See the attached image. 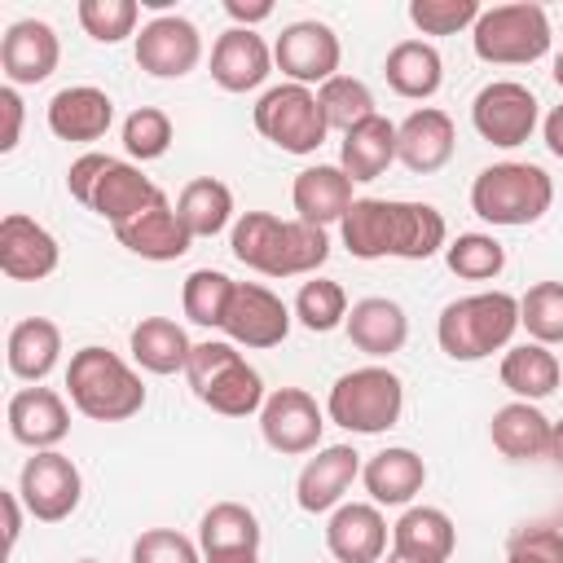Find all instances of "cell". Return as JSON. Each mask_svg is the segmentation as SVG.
Masks as SVG:
<instances>
[{"label": "cell", "mask_w": 563, "mask_h": 563, "mask_svg": "<svg viewBox=\"0 0 563 563\" xmlns=\"http://www.w3.org/2000/svg\"><path fill=\"white\" fill-rule=\"evenodd\" d=\"M339 238L356 260H431L449 246V224L431 202L356 198L339 220Z\"/></svg>", "instance_id": "1"}, {"label": "cell", "mask_w": 563, "mask_h": 563, "mask_svg": "<svg viewBox=\"0 0 563 563\" xmlns=\"http://www.w3.org/2000/svg\"><path fill=\"white\" fill-rule=\"evenodd\" d=\"M233 260L264 277H308L330 260V238L317 224L282 220L273 211H246L233 220Z\"/></svg>", "instance_id": "2"}, {"label": "cell", "mask_w": 563, "mask_h": 563, "mask_svg": "<svg viewBox=\"0 0 563 563\" xmlns=\"http://www.w3.org/2000/svg\"><path fill=\"white\" fill-rule=\"evenodd\" d=\"M66 391L70 405L92 422H128L145 409V383L141 374L110 347H79L66 365Z\"/></svg>", "instance_id": "3"}, {"label": "cell", "mask_w": 563, "mask_h": 563, "mask_svg": "<svg viewBox=\"0 0 563 563\" xmlns=\"http://www.w3.org/2000/svg\"><path fill=\"white\" fill-rule=\"evenodd\" d=\"M515 330H519V299L506 290L462 295V299L444 303V312L435 321L440 352L453 361H466V365L510 347Z\"/></svg>", "instance_id": "4"}, {"label": "cell", "mask_w": 563, "mask_h": 563, "mask_svg": "<svg viewBox=\"0 0 563 563\" xmlns=\"http://www.w3.org/2000/svg\"><path fill=\"white\" fill-rule=\"evenodd\" d=\"M554 202V180L537 163H493L471 180V211L497 229L537 224Z\"/></svg>", "instance_id": "5"}, {"label": "cell", "mask_w": 563, "mask_h": 563, "mask_svg": "<svg viewBox=\"0 0 563 563\" xmlns=\"http://www.w3.org/2000/svg\"><path fill=\"white\" fill-rule=\"evenodd\" d=\"M185 378L194 387V396L224 413V418H246V413H260L268 391H264V378L255 365H246V356L238 352V343L229 339H207V343H194V356L185 365Z\"/></svg>", "instance_id": "6"}, {"label": "cell", "mask_w": 563, "mask_h": 563, "mask_svg": "<svg viewBox=\"0 0 563 563\" xmlns=\"http://www.w3.org/2000/svg\"><path fill=\"white\" fill-rule=\"evenodd\" d=\"M405 409V383L387 365H361L334 378L325 396V418L339 422L352 435H378L400 422Z\"/></svg>", "instance_id": "7"}, {"label": "cell", "mask_w": 563, "mask_h": 563, "mask_svg": "<svg viewBox=\"0 0 563 563\" xmlns=\"http://www.w3.org/2000/svg\"><path fill=\"white\" fill-rule=\"evenodd\" d=\"M471 44L475 57L488 66H532L537 57L550 53V18L532 0L493 4L471 26Z\"/></svg>", "instance_id": "8"}, {"label": "cell", "mask_w": 563, "mask_h": 563, "mask_svg": "<svg viewBox=\"0 0 563 563\" xmlns=\"http://www.w3.org/2000/svg\"><path fill=\"white\" fill-rule=\"evenodd\" d=\"M251 119H255V132L264 141H273L282 154H299V158L317 154L325 132H330L317 92L303 84H277V88L260 92Z\"/></svg>", "instance_id": "9"}, {"label": "cell", "mask_w": 563, "mask_h": 563, "mask_svg": "<svg viewBox=\"0 0 563 563\" xmlns=\"http://www.w3.org/2000/svg\"><path fill=\"white\" fill-rule=\"evenodd\" d=\"M471 123H475V132H479L488 145L515 150V145H523V141L537 132V123H541V101H537V92H532L528 84H519V79H493V84H484V88L475 92V101H471Z\"/></svg>", "instance_id": "10"}, {"label": "cell", "mask_w": 563, "mask_h": 563, "mask_svg": "<svg viewBox=\"0 0 563 563\" xmlns=\"http://www.w3.org/2000/svg\"><path fill=\"white\" fill-rule=\"evenodd\" d=\"M18 497H22L31 519L62 523V519L75 515V506L84 497V475H79V466L66 453L40 449L35 457H26V466L18 475Z\"/></svg>", "instance_id": "11"}, {"label": "cell", "mask_w": 563, "mask_h": 563, "mask_svg": "<svg viewBox=\"0 0 563 563\" xmlns=\"http://www.w3.org/2000/svg\"><path fill=\"white\" fill-rule=\"evenodd\" d=\"M273 62L286 75V84H303V88H321L325 79L339 75L343 62V44L334 35V26L317 22V18H299L290 26H282L277 44H273Z\"/></svg>", "instance_id": "12"}, {"label": "cell", "mask_w": 563, "mask_h": 563, "mask_svg": "<svg viewBox=\"0 0 563 563\" xmlns=\"http://www.w3.org/2000/svg\"><path fill=\"white\" fill-rule=\"evenodd\" d=\"M321 431H325V413L303 387L268 391V400L260 409V435L273 453H286V457L312 453V449H321Z\"/></svg>", "instance_id": "13"}, {"label": "cell", "mask_w": 563, "mask_h": 563, "mask_svg": "<svg viewBox=\"0 0 563 563\" xmlns=\"http://www.w3.org/2000/svg\"><path fill=\"white\" fill-rule=\"evenodd\" d=\"M290 321H295V312L282 303V295H273L260 282H238L220 330L229 334V343L264 352V347H277L290 334Z\"/></svg>", "instance_id": "14"}, {"label": "cell", "mask_w": 563, "mask_h": 563, "mask_svg": "<svg viewBox=\"0 0 563 563\" xmlns=\"http://www.w3.org/2000/svg\"><path fill=\"white\" fill-rule=\"evenodd\" d=\"M136 66L154 79H180L202 62V35L180 13H158L136 31Z\"/></svg>", "instance_id": "15"}, {"label": "cell", "mask_w": 563, "mask_h": 563, "mask_svg": "<svg viewBox=\"0 0 563 563\" xmlns=\"http://www.w3.org/2000/svg\"><path fill=\"white\" fill-rule=\"evenodd\" d=\"M62 62V44H57V31L40 18H22L4 31L0 40V70L13 88H26V84H44Z\"/></svg>", "instance_id": "16"}, {"label": "cell", "mask_w": 563, "mask_h": 563, "mask_svg": "<svg viewBox=\"0 0 563 563\" xmlns=\"http://www.w3.org/2000/svg\"><path fill=\"white\" fill-rule=\"evenodd\" d=\"M457 150V128L444 110L422 106L413 114H405L396 123V158L413 172V176H431L440 172Z\"/></svg>", "instance_id": "17"}, {"label": "cell", "mask_w": 563, "mask_h": 563, "mask_svg": "<svg viewBox=\"0 0 563 563\" xmlns=\"http://www.w3.org/2000/svg\"><path fill=\"white\" fill-rule=\"evenodd\" d=\"M57 260H62L57 238L40 220H31L22 211H9L0 220V273L4 277L40 282V277H48L57 268Z\"/></svg>", "instance_id": "18"}, {"label": "cell", "mask_w": 563, "mask_h": 563, "mask_svg": "<svg viewBox=\"0 0 563 563\" xmlns=\"http://www.w3.org/2000/svg\"><path fill=\"white\" fill-rule=\"evenodd\" d=\"M361 475V453L352 444H325L317 449V457L303 462L299 479H295V501L308 515H325L334 506H343V493L352 488V479Z\"/></svg>", "instance_id": "19"}, {"label": "cell", "mask_w": 563, "mask_h": 563, "mask_svg": "<svg viewBox=\"0 0 563 563\" xmlns=\"http://www.w3.org/2000/svg\"><path fill=\"white\" fill-rule=\"evenodd\" d=\"M325 550L339 563H383L387 554V519L374 501H343L330 510Z\"/></svg>", "instance_id": "20"}, {"label": "cell", "mask_w": 563, "mask_h": 563, "mask_svg": "<svg viewBox=\"0 0 563 563\" xmlns=\"http://www.w3.org/2000/svg\"><path fill=\"white\" fill-rule=\"evenodd\" d=\"M4 418H9V435H13L18 444L35 449V453H40V449H57V444L66 440V431H70V409H66V400H62L53 387H40V383L13 391Z\"/></svg>", "instance_id": "21"}, {"label": "cell", "mask_w": 563, "mask_h": 563, "mask_svg": "<svg viewBox=\"0 0 563 563\" xmlns=\"http://www.w3.org/2000/svg\"><path fill=\"white\" fill-rule=\"evenodd\" d=\"M273 48L264 44V35L255 31H242V26H229L216 44H211V79L224 88V92H255L268 70H273Z\"/></svg>", "instance_id": "22"}, {"label": "cell", "mask_w": 563, "mask_h": 563, "mask_svg": "<svg viewBox=\"0 0 563 563\" xmlns=\"http://www.w3.org/2000/svg\"><path fill=\"white\" fill-rule=\"evenodd\" d=\"M114 238H119L132 255L154 260V264L180 260V255L194 246V238H189V229L180 224V216H176V207L167 202V194H158L141 216H132L128 224H119Z\"/></svg>", "instance_id": "23"}, {"label": "cell", "mask_w": 563, "mask_h": 563, "mask_svg": "<svg viewBox=\"0 0 563 563\" xmlns=\"http://www.w3.org/2000/svg\"><path fill=\"white\" fill-rule=\"evenodd\" d=\"M44 114H48V132L57 141H101L114 123V101L106 88L70 84V88L53 92Z\"/></svg>", "instance_id": "24"}, {"label": "cell", "mask_w": 563, "mask_h": 563, "mask_svg": "<svg viewBox=\"0 0 563 563\" xmlns=\"http://www.w3.org/2000/svg\"><path fill=\"white\" fill-rule=\"evenodd\" d=\"M290 202L299 211L303 224H317V229H330L339 224L347 211H352V176L339 167V163H317V167H303L290 185Z\"/></svg>", "instance_id": "25"}, {"label": "cell", "mask_w": 563, "mask_h": 563, "mask_svg": "<svg viewBox=\"0 0 563 563\" xmlns=\"http://www.w3.org/2000/svg\"><path fill=\"white\" fill-rule=\"evenodd\" d=\"M343 330H347V339H352L356 352H365V356H374V361H387V356H396V352L405 347V339H409V317H405V308H400L396 299L369 295V299H356V303L347 308Z\"/></svg>", "instance_id": "26"}, {"label": "cell", "mask_w": 563, "mask_h": 563, "mask_svg": "<svg viewBox=\"0 0 563 563\" xmlns=\"http://www.w3.org/2000/svg\"><path fill=\"white\" fill-rule=\"evenodd\" d=\"M457 545V528L440 506H409L391 523V554L413 563H449Z\"/></svg>", "instance_id": "27"}, {"label": "cell", "mask_w": 563, "mask_h": 563, "mask_svg": "<svg viewBox=\"0 0 563 563\" xmlns=\"http://www.w3.org/2000/svg\"><path fill=\"white\" fill-rule=\"evenodd\" d=\"M361 479L374 506H409L427 484V462L413 449L391 444V449H378L361 466Z\"/></svg>", "instance_id": "28"}, {"label": "cell", "mask_w": 563, "mask_h": 563, "mask_svg": "<svg viewBox=\"0 0 563 563\" xmlns=\"http://www.w3.org/2000/svg\"><path fill=\"white\" fill-rule=\"evenodd\" d=\"M550 431L554 422L528 405V400H510L493 413L488 422V435H493V449L510 462H537V457H550Z\"/></svg>", "instance_id": "29"}, {"label": "cell", "mask_w": 563, "mask_h": 563, "mask_svg": "<svg viewBox=\"0 0 563 563\" xmlns=\"http://www.w3.org/2000/svg\"><path fill=\"white\" fill-rule=\"evenodd\" d=\"M158 194H163V189H158L136 163L110 158L106 176H101L97 189H92V207H88V211H97L101 220H110V229H119V224H128L132 216H141Z\"/></svg>", "instance_id": "30"}, {"label": "cell", "mask_w": 563, "mask_h": 563, "mask_svg": "<svg viewBox=\"0 0 563 563\" xmlns=\"http://www.w3.org/2000/svg\"><path fill=\"white\" fill-rule=\"evenodd\" d=\"M383 75H387V88L396 97L427 101L444 84V57L427 40H400V44H391V53L383 62Z\"/></svg>", "instance_id": "31"}, {"label": "cell", "mask_w": 563, "mask_h": 563, "mask_svg": "<svg viewBox=\"0 0 563 563\" xmlns=\"http://www.w3.org/2000/svg\"><path fill=\"white\" fill-rule=\"evenodd\" d=\"M62 356V330L57 321L48 317H26L9 330V343H4V361H9V374L22 378V383H44L53 374Z\"/></svg>", "instance_id": "32"}, {"label": "cell", "mask_w": 563, "mask_h": 563, "mask_svg": "<svg viewBox=\"0 0 563 563\" xmlns=\"http://www.w3.org/2000/svg\"><path fill=\"white\" fill-rule=\"evenodd\" d=\"M128 347H132V361L150 374H185L189 356H194V343L185 334V325H176L172 317H141L128 334Z\"/></svg>", "instance_id": "33"}, {"label": "cell", "mask_w": 563, "mask_h": 563, "mask_svg": "<svg viewBox=\"0 0 563 563\" xmlns=\"http://www.w3.org/2000/svg\"><path fill=\"white\" fill-rule=\"evenodd\" d=\"M396 163V123L387 114H369L339 141V167L356 180H378Z\"/></svg>", "instance_id": "34"}, {"label": "cell", "mask_w": 563, "mask_h": 563, "mask_svg": "<svg viewBox=\"0 0 563 563\" xmlns=\"http://www.w3.org/2000/svg\"><path fill=\"white\" fill-rule=\"evenodd\" d=\"M497 378H501L506 391H515V400L537 405V400L554 396L563 369H559V356H554L545 343H532V339H528V343L506 347V356H501V365H497Z\"/></svg>", "instance_id": "35"}, {"label": "cell", "mask_w": 563, "mask_h": 563, "mask_svg": "<svg viewBox=\"0 0 563 563\" xmlns=\"http://www.w3.org/2000/svg\"><path fill=\"white\" fill-rule=\"evenodd\" d=\"M176 216L189 229V238H216L233 220V189L216 176H194L176 198Z\"/></svg>", "instance_id": "36"}, {"label": "cell", "mask_w": 563, "mask_h": 563, "mask_svg": "<svg viewBox=\"0 0 563 563\" xmlns=\"http://www.w3.org/2000/svg\"><path fill=\"white\" fill-rule=\"evenodd\" d=\"M260 537H264V528H260L255 510L242 506V501H216L198 523L202 554H211V550H260Z\"/></svg>", "instance_id": "37"}, {"label": "cell", "mask_w": 563, "mask_h": 563, "mask_svg": "<svg viewBox=\"0 0 563 563\" xmlns=\"http://www.w3.org/2000/svg\"><path fill=\"white\" fill-rule=\"evenodd\" d=\"M233 277L229 273H220V268H194L189 277H185V290H180V308H185V317L194 321V325H202V330H220L224 325V308H229V299H233Z\"/></svg>", "instance_id": "38"}, {"label": "cell", "mask_w": 563, "mask_h": 563, "mask_svg": "<svg viewBox=\"0 0 563 563\" xmlns=\"http://www.w3.org/2000/svg\"><path fill=\"white\" fill-rule=\"evenodd\" d=\"M317 101H321V114H325V128L330 132H352L356 123H365L369 114H378L374 110V92H369V84H361V79H352V75H334V79H325L321 88H317Z\"/></svg>", "instance_id": "39"}, {"label": "cell", "mask_w": 563, "mask_h": 563, "mask_svg": "<svg viewBox=\"0 0 563 563\" xmlns=\"http://www.w3.org/2000/svg\"><path fill=\"white\" fill-rule=\"evenodd\" d=\"M290 312H295V321H299L303 330L330 334V330H339V325L347 321V290H343L339 282H330V277H312V282L299 286Z\"/></svg>", "instance_id": "40"}, {"label": "cell", "mask_w": 563, "mask_h": 563, "mask_svg": "<svg viewBox=\"0 0 563 563\" xmlns=\"http://www.w3.org/2000/svg\"><path fill=\"white\" fill-rule=\"evenodd\" d=\"M444 264L462 282H493L506 268V246L493 233H457L444 246Z\"/></svg>", "instance_id": "41"}, {"label": "cell", "mask_w": 563, "mask_h": 563, "mask_svg": "<svg viewBox=\"0 0 563 563\" xmlns=\"http://www.w3.org/2000/svg\"><path fill=\"white\" fill-rule=\"evenodd\" d=\"M519 325L532 343H563V282H537L519 299Z\"/></svg>", "instance_id": "42"}, {"label": "cell", "mask_w": 563, "mask_h": 563, "mask_svg": "<svg viewBox=\"0 0 563 563\" xmlns=\"http://www.w3.org/2000/svg\"><path fill=\"white\" fill-rule=\"evenodd\" d=\"M136 18H141L136 0H79V26L97 44H119L136 35Z\"/></svg>", "instance_id": "43"}, {"label": "cell", "mask_w": 563, "mask_h": 563, "mask_svg": "<svg viewBox=\"0 0 563 563\" xmlns=\"http://www.w3.org/2000/svg\"><path fill=\"white\" fill-rule=\"evenodd\" d=\"M123 150H128L132 158H141V163L163 158V154L172 150V119H167V110H158V106L132 110V114L123 119Z\"/></svg>", "instance_id": "44"}, {"label": "cell", "mask_w": 563, "mask_h": 563, "mask_svg": "<svg viewBox=\"0 0 563 563\" xmlns=\"http://www.w3.org/2000/svg\"><path fill=\"white\" fill-rule=\"evenodd\" d=\"M479 0H409V22L422 35H457L479 22Z\"/></svg>", "instance_id": "45"}, {"label": "cell", "mask_w": 563, "mask_h": 563, "mask_svg": "<svg viewBox=\"0 0 563 563\" xmlns=\"http://www.w3.org/2000/svg\"><path fill=\"white\" fill-rule=\"evenodd\" d=\"M132 563H202V545L176 528H145L132 541Z\"/></svg>", "instance_id": "46"}, {"label": "cell", "mask_w": 563, "mask_h": 563, "mask_svg": "<svg viewBox=\"0 0 563 563\" xmlns=\"http://www.w3.org/2000/svg\"><path fill=\"white\" fill-rule=\"evenodd\" d=\"M506 554H532L541 563H563V528L554 523H523L510 532Z\"/></svg>", "instance_id": "47"}, {"label": "cell", "mask_w": 563, "mask_h": 563, "mask_svg": "<svg viewBox=\"0 0 563 563\" xmlns=\"http://www.w3.org/2000/svg\"><path fill=\"white\" fill-rule=\"evenodd\" d=\"M106 167H110V154H97V150L79 154V158L70 163V172H66V189H70V198L84 202V207H92V189H97V180L106 176Z\"/></svg>", "instance_id": "48"}, {"label": "cell", "mask_w": 563, "mask_h": 563, "mask_svg": "<svg viewBox=\"0 0 563 563\" xmlns=\"http://www.w3.org/2000/svg\"><path fill=\"white\" fill-rule=\"evenodd\" d=\"M0 110H4V132H0V154H13L22 141V97L13 84L0 88Z\"/></svg>", "instance_id": "49"}, {"label": "cell", "mask_w": 563, "mask_h": 563, "mask_svg": "<svg viewBox=\"0 0 563 563\" xmlns=\"http://www.w3.org/2000/svg\"><path fill=\"white\" fill-rule=\"evenodd\" d=\"M224 13L233 18V26H242V31H251L255 22H264V18H273V0H255V4H242V0H224Z\"/></svg>", "instance_id": "50"}, {"label": "cell", "mask_w": 563, "mask_h": 563, "mask_svg": "<svg viewBox=\"0 0 563 563\" xmlns=\"http://www.w3.org/2000/svg\"><path fill=\"white\" fill-rule=\"evenodd\" d=\"M0 501H4V545L13 550V545H18V532H22V510H26V506H22L18 488H13V493H4Z\"/></svg>", "instance_id": "51"}, {"label": "cell", "mask_w": 563, "mask_h": 563, "mask_svg": "<svg viewBox=\"0 0 563 563\" xmlns=\"http://www.w3.org/2000/svg\"><path fill=\"white\" fill-rule=\"evenodd\" d=\"M541 136H545V150H550L554 158H563V106H554V110L545 114Z\"/></svg>", "instance_id": "52"}, {"label": "cell", "mask_w": 563, "mask_h": 563, "mask_svg": "<svg viewBox=\"0 0 563 563\" xmlns=\"http://www.w3.org/2000/svg\"><path fill=\"white\" fill-rule=\"evenodd\" d=\"M202 563H260V550H211Z\"/></svg>", "instance_id": "53"}, {"label": "cell", "mask_w": 563, "mask_h": 563, "mask_svg": "<svg viewBox=\"0 0 563 563\" xmlns=\"http://www.w3.org/2000/svg\"><path fill=\"white\" fill-rule=\"evenodd\" d=\"M550 457L563 466V418L554 422V431H550Z\"/></svg>", "instance_id": "54"}, {"label": "cell", "mask_w": 563, "mask_h": 563, "mask_svg": "<svg viewBox=\"0 0 563 563\" xmlns=\"http://www.w3.org/2000/svg\"><path fill=\"white\" fill-rule=\"evenodd\" d=\"M550 75H554V84H559V92H563V53L554 57V70H550Z\"/></svg>", "instance_id": "55"}, {"label": "cell", "mask_w": 563, "mask_h": 563, "mask_svg": "<svg viewBox=\"0 0 563 563\" xmlns=\"http://www.w3.org/2000/svg\"><path fill=\"white\" fill-rule=\"evenodd\" d=\"M506 563H541V559H532V554H506Z\"/></svg>", "instance_id": "56"}, {"label": "cell", "mask_w": 563, "mask_h": 563, "mask_svg": "<svg viewBox=\"0 0 563 563\" xmlns=\"http://www.w3.org/2000/svg\"><path fill=\"white\" fill-rule=\"evenodd\" d=\"M387 563H413V559H400V554H387Z\"/></svg>", "instance_id": "57"}, {"label": "cell", "mask_w": 563, "mask_h": 563, "mask_svg": "<svg viewBox=\"0 0 563 563\" xmlns=\"http://www.w3.org/2000/svg\"><path fill=\"white\" fill-rule=\"evenodd\" d=\"M75 563H97V559H75Z\"/></svg>", "instance_id": "58"}]
</instances>
